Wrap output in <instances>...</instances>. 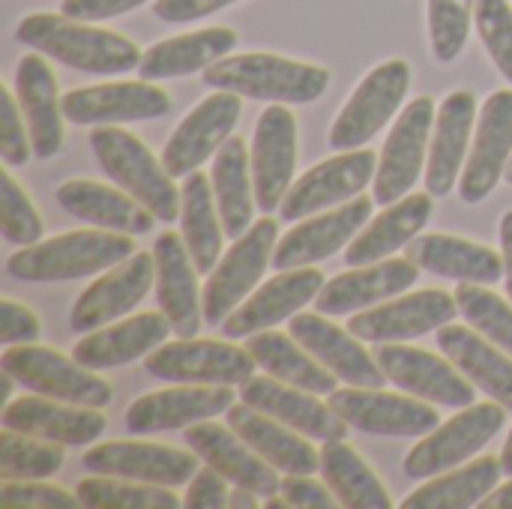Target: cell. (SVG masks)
<instances>
[{"label":"cell","mask_w":512,"mask_h":509,"mask_svg":"<svg viewBox=\"0 0 512 509\" xmlns=\"http://www.w3.org/2000/svg\"><path fill=\"white\" fill-rule=\"evenodd\" d=\"M15 36L33 51L90 75H123L138 69L144 57L141 48L123 33L69 18L63 12H33L18 24Z\"/></svg>","instance_id":"cell-1"},{"label":"cell","mask_w":512,"mask_h":509,"mask_svg":"<svg viewBox=\"0 0 512 509\" xmlns=\"http://www.w3.org/2000/svg\"><path fill=\"white\" fill-rule=\"evenodd\" d=\"M135 255L132 234L120 231H69L60 237L21 246L6 258V273L21 282H69L105 273Z\"/></svg>","instance_id":"cell-2"},{"label":"cell","mask_w":512,"mask_h":509,"mask_svg":"<svg viewBox=\"0 0 512 509\" xmlns=\"http://www.w3.org/2000/svg\"><path fill=\"white\" fill-rule=\"evenodd\" d=\"M207 87L234 90L261 102L282 105H306L324 96L330 87V72L318 63L291 60L267 51H246L234 57H222L204 69Z\"/></svg>","instance_id":"cell-3"},{"label":"cell","mask_w":512,"mask_h":509,"mask_svg":"<svg viewBox=\"0 0 512 509\" xmlns=\"http://www.w3.org/2000/svg\"><path fill=\"white\" fill-rule=\"evenodd\" d=\"M90 147L102 171L120 189L138 198L159 222L180 219L183 195L174 186V177L168 174L165 162L156 159L138 135L120 126H96L90 135Z\"/></svg>","instance_id":"cell-4"},{"label":"cell","mask_w":512,"mask_h":509,"mask_svg":"<svg viewBox=\"0 0 512 509\" xmlns=\"http://www.w3.org/2000/svg\"><path fill=\"white\" fill-rule=\"evenodd\" d=\"M0 369L9 372L21 387L30 393L84 405V408H105L114 399L108 381L93 375V369L81 366L75 357H66L54 348L42 345H12L0 357Z\"/></svg>","instance_id":"cell-5"},{"label":"cell","mask_w":512,"mask_h":509,"mask_svg":"<svg viewBox=\"0 0 512 509\" xmlns=\"http://www.w3.org/2000/svg\"><path fill=\"white\" fill-rule=\"evenodd\" d=\"M411 87V66L408 60H384L378 63L348 96L339 117L330 126V147L336 153L360 150L372 141L402 108Z\"/></svg>","instance_id":"cell-6"},{"label":"cell","mask_w":512,"mask_h":509,"mask_svg":"<svg viewBox=\"0 0 512 509\" xmlns=\"http://www.w3.org/2000/svg\"><path fill=\"white\" fill-rule=\"evenodd\" d=\"M504 417L507 408L501 402H480L462 408L453 420H441V426L423 435L408 453L405 474L411 480H432L465 465L504 429Z\"/></svg>","instance_id":"cell-7"},{"label":"cell","mask_w":512,"mask_h":509,"mask_svg":"<svg viewBox=\"0 0 512 509\" xmlns=\"http://www.w3.org/2000/svg\"><path fill=\"white\" fill-rule=\"evenodd\" d=\"M279 237V222L264 216L252 222V228L234 240V246L222 255L216 270L210 273L201 297H204V321L210 327H222L225 318L252 294L258 279L273 261V249Z\"/></svg>","instance_id":"cell-8"},{"label":"cell","mask_w":512,"mask_h":509,"mask_svg":"<svg viewBox=\"0 0 512 509\" xmlns=\"http://www.w3.org/2000/svg\"><path fill=\"white\" fill-rule=\"evenodd\" d=\"M255 366L249 348L216 339H177L144 357V369L168 384L243 387L255 375Z\"/></svg>","instance_id":"cell-9"},{"label":"cell","mask_w":512,"mask_h":509,"mask_svg":"<svg viewBox=\"0 0 512 509\" xmlns=\"http://www.w3.org/2000/svg\"><path fill=\"white\" fill-rule=\"evenodd\" d=\"M438 105L429 96H417L408 102V108L396 117L384 150L378 156V174H375V192L372 198L384 207L396 204L411 192V186L420 180L426 162H429V144L435 129Z\"/></svg>","instance_id":"cell-10"},{"label":"cell","mask_w":512,"mask_h":509,"mask_svg":"<svg viewBox=\"0 0 512 509\" xmlns=\"http://www.w3.org/2000/svg\"><path fill=\"white\" fill-rule=\"evenodd\" d=\"M333 411L354 429L366 435L387 438H423L441 426V414L426 399H408L402 393H387L381 387H345L330 393Z\"/></svg>","instance_id":"cell-11"},{"label":"cell","mask_w":512,"mask_h":509,"mask_svg":"<svg viewBox=\"0 0 512 509\" xmlns=\"http://www.w3.org/2000/svg\"><path fill=\"white\" fill-rule=\"evenodd\" d=\"M378 174V156L366 147L345 150L333 159L312 165L297 183H291L288 195L282 198L279 216L285 222L309 219L318 210L348 204L351 198L363 195V189Z\"/></svg>","instance_id":"cell-12"},{"label":"cell","mask_w":512,"mask_h":509,"mask_svg":"<svg viewBox=\"0 0 512 509\" xmlns=\"http://www.w3.org/2000/svg\"><path fill=\"white\" fill-rule=\"evenodd\" d=\"M387 381L402 393L444 405V408H468L477 399V384L468 381L450 357H438L426 348L387 342L375 354Z\"/></svg>","instance_id":"cell-13"},{"label":"cell","mask_w":512,"mask_h":509,"mask_svg":"<svg viewBox=\"0 0 512 509\" xmlns=\"http://www.w3.org/2000/svg\"><path fill=\"white\" fill-rule=\"evenodd\" d=\"M243 102L234 90H216L204 96L171 132L162 147V162L171 177H189L198 171L234 132L240 123Z\"/></svg>","instance_id":"cell-14"},{"label":"cell","mask_w":512,"mask_h":509,"mask_svg":"<svg viewBox=\"0 0 512 509\" xmlns=\"http://www.w3.org/2000/svg\"><path fill=\"white\" fill-rule=\"evenodd\" d=\"M459 312L456 294H447L441 288H426L414 294H399L384 306H372L357 312L348 321V330L372 345L387 342H411L426 333H438L444 324H450Z\"/></svg>","instance_id":"cell-15"},{"label":"cell","mask_w":512,"mask_h":509,"mask_svg":"<svg viewBox=\"0 0 512 509\" xmlns=\"http://www.w3.org/2000/svg\"><path fill=\"white\" fill-rule=\"evenodd\" d=\"M198 459L201 456L195 450L186 453V450L150 444V441H108V444L90 447L81 462L93 474L177 489V486H189V480L201 471Z\"/></svg>","instance_id":"cell-16"},{"label":"cell","mask_w":512,"mask_h":509,"mask_svg":"<svg viewBox=\"0 0 512 509\" xmlns=\"http://www.w3.org/2000/svg\"><path fill=\"white\" fill-rule=\"evenodd\" d=\"M171 111V96L162 87L141 81H108L75 87L63 96V117L75 126H120L156 120Z\"/></svg>","instance_id":"cell-17"},{"label":"cell","mask_w":512,"mask_h":509,"mask_svg":"<svg viewBox=\"0 0 512 509\" xmlns=\"http://www.w3.org/2000/svg\"><path fill=\"white\" fill-rule=\"evenodd\" d=\"M512 159V90H495L477 117L474 144L459 177V198L465 204L486 201Z\"/></svg>","instance_id":"cell-18"},{"label":"cell","mask_w":512,"mask_h":509,"mask_svg":"<svg viewBox=\"0 0 512 509\" xmlns=\"http://www.w3.org/2000/svg\"><path fill=\"white\" fill-rule=\"evenodd\" d=\"M372 201L366 195L351 198L348 204L327 210L321 216L300 219L273 249V270H294V267H312L324 258H333L339 249H345L372 219Z\"/></svg>","instance_id":"cell-19"},{"label":"cell","mask_w":512,"mask_h":509,"mask_svg":"<svg viewBox=\"0 0 512 509\" xmlns=\"http://www.w3.org/2000/svg\"><path fill=\"white\" fill-rule=\"evenodd\" d=\"M153 285H156V258L147 252H135L81 291V297L69 312V327L75 333H93L105 324H114L123 315H129Z\"/></svg>","instance_id":"cell-20"},{"label":"cell","mask_w":512,"mask_h":509,"mask_svg":"<svg viewBox=\"0 0 512 509\" xmlns=\"http://www.w3.org/2000/svg\"><path fill=\"white\" fill-rule=\"evenodd\" d=\"M252 180H255V201L264 213L282 207L294 183L297 165V120L288 105L276 102L261 111L252 135Z\"/></svg>","instance_id":"cell-21"},{"label":"cell","mask_w":512,"mask_h":509,"mask_svg":"<svg viewBox=\"0 0 512 509\" xmlns=\"http://www.w3.org/2000/svg\"><path fill=\"white\" fill-rule=\"evenodd\" d=\"M231 387H210V384H177L168 390L147 393L135 399L126 411V429L132 435H153V432H174L189 429L195 423L213 420L228 414L234 405Z\"/></svg>","instance_id":"cell-22"},{"label":"cell","mask_w":512,"mask_h":509,"mask_svg":"<svg viewBox=\"0 0 512 509\" xmlns=\"http://www.w3.org/2000/svg\"><path fill=\"white\" fill-rule=\"evenodd\" d=\"M324 288V273L315 267L279 270L264 282L252 297H246L222 324L225 339H243L261 330H270L282 321H291L306 303L318 300Z\"/></svg>","instance_id":"cell-23"},{"label":"cell","mask_w":512,"mask_h":509,"mask_svg":"<svg viewBox=\"0 0 512 509\" xmlns=\"http://www.w3.org/2000/svg\"><path fill=\"white\" fill-rule=\"evenodd\" d=\"M288 333L339 381L351 387H384L387 375L378 360L363 348V339H357L351 330L336 327L333 321H327V315L297 312L288 321Z\"/></svg>","instance_id":"cell-24"},{"label":"cell","mask_w":512,"mask_h":509,"mask_svg":"<svg viewBox=\"0 0 512 509\" xmlns=\"http://www.w3.org/2000/svg\"><path fill=\"white\" fill-rule=\"evenodd\" d=\"M156 303L168 315L177 339H195L204 321V297L198 294V267L186 240L174 231L156 237Z\"/></svg>","instance_id":"cell-25"},{"label":"cell","mask_w":512,"mask_h":509,"mask_svg":"<svg viewBox=\"0 0 512 509\" xmlns=\"http://www.w3.org/2000/svg\"><path fill=\"white\" fill-rule=\"evenodd\" d=\"M3 429L24 432L30 438L54 441L63 447H87L102 438L108 420L96 408L48 399V396H21L3 405Z\"/></svg>","instance_id":"cell-26"},{"label":"cell","mask_w":512,"mask_h":509,"mask_svg":"<svg viewBox=\"0 0 512 509\" xmlns=\"http://www.w3.org/2000/svg\"><path fill=\"white\" fill-rule=\"evenodd\" d=\"M186 444L201 456V462L216 468L231 486L249 489L264 501L282 492V480L276 468L264 456H258L231 426L207 423V420L195 423L186 429Z\"/></svg>","instance_id":"cell-27"},{"label":"cell","mask_w":512,"mask_h":509,"mask_svg":"<svg viewBox=\"0 0 512 509\" xmlns=\"http://www.w3.org/2000/svg\"><path fill=\"white\" fill-rule=\"evenodd\" d=\"M240 399L249 402L252 408L282 420L285 426L297 429L300 435L312 438V441H345L348 435V423L333 411V405H324L321 399H315V393L291 387L279 378H249L240 390Z\"/></svg>","instance_id":"cell-28"},{"label":"cell","mask_w":512,"mask_h":509,"mask_svg":"<svg viewBox=\"0 0 512 509\" xmlns=\"http://www.w3.org/2000/svg\"><path fill=\"white\" fill-rule=\"evenodd\" d=\"M420 267L411 258H384L378 264L351 267L324 282L315 306L321 315H351L405 294L417 282Z\"/></svg>","instance_id":"cell-29"},{"label":"cell","mask_w":512,"mask_h":509,"mask_svg":"<svg viewBox=\"0 0 512 509\" xmlns=\"http://www.w3.org/2000/svg\"><path fill=\"white\" fill-rule=\"evenodd\" d=\"M477 129V96L471 90H453L438 105L429 162H426V192L444 198L456 189L459 171L468 159V144Z\"/></svg>","instance_id":"cell-30"},{"label":"cell","mask_w":512,"mask_h":509,"mask_svg":"<svg viewBox=\"0 0 512 509\" xmlns=\"http://www.w3.org/2000/svg\"><path fill=\"white\" fill-rule=\"evenodd\" d=\"M168 333H174V327L162 309L159 312H141V315H132L120 324H105V327L87 333L72 348V357L93 372L117 369V366H126L132 360L153 354L159 345L168 342Z\"/></svg>","instance_id":"cell-31"},{"label":"cell","mask_w":512,"mask_h":509,"mask_svg":"<svg viewBox=\"0 0 512 509\" xmlns=\"http://www.w3.org/2000/svg\"><path fill=\"white\" fill-rule=\"evenodd\" d=\"M15 96L30 129L33 156L51 159L63 147V96L45 54H24L15 66Z\"/></svg>","instance_id":"cell-32"},{"label":"cell","mask_w":512,"mask_h":509,"mask_svg":"<svg viewBox=\"0 0 512 509\" xmlns=\"http://www.w3.org/2000/svg\"><path fill=\"white\" fill-rule=\"evenodd\" d=\"M228 426L276 471L285 474H315L321 471V453L309 444L306 435L285 426L282 420L252 408L249 402H234L228 408Z\"/></svg>","instance_id":"cell-33"},{"label":"cell","mask_w":512,"mask_h":509,"mask_svg":"<svg viewBox=\"0 0 512 509\" xmlns=\"http://www.w3.org/2000/svg\"><path fill=\"white\" fill-rule=\"evenodd\" d=\"M57 204L93 225V228H108V231H120V234H147L153 231L156 225V216L138 201L132 198L126 189H114V186H105V183H96V180H66L57 186Z\"/></svg>","instance_id":"cell-34"},{"label":"cell","mask_w":512,"mask_h":509,"mask_svg":"<svg viewBox=\"0 0 512 509\" xmlns=\"http://www.w3.org/2000/svg\"><path fill=\"white\" fill-rule=\"evenodd\" d=\"M435 342L438 351H444V357H450L468 381L512 411V357L504 348L489 342L471 324L462 327L453 321L438 330Z\"/></svg>","instance_id":"cell-35"},{"label":"cell","mask_w":512,"mask_h":509,"mask_svg":"<svg viewBox=\"0 0 512 509\" xmlns=\"http://www.w3.org/2000/svg\"><path fill=\"white\" fill-rule=\"evenodd\" d=\"M432 213H435V195L432 192H414V195L408 192L405 198L390 204L384 213H378L348 243L345 264L348 267H366V264L384 261L387 255H393L402 246H408L411 240H417V234L426 228Z\"/></svg>","instance_id":"cell-36"},{"label":"cell","mask_w":512,"mask_h":509,"mask_svg":"<svg viewBox=\"0 0 512 509\" xmlns=\"http://www.w3.org/2000/svg\"><path fill=\"white\" fill-rule=\"evenodd\" d=\"M237 45V30L231 27H204L192 33H180L150 45L138 63V75L147 81L183 78L192 72H204L216 60L228 57Z\"/></svg>","instance_id":"cell-37"},{"label":"cell","mask_w":512,"mask_h":509,"mask_svg":"<svg viewBox=\"0 0 512 509\" xmlns=\"http://www.w3.org/2000/svg\"><path fill=\"white\" fill-rule=\"evenodd\" d=\"M411 261L444 279L459 282H477V285H495L504 279V258L501 252L471 243L465 237L453 234H423L411 243Z\"/></svg>","instance_id":"cell-38"},{"label":"cell","mask_w":512,"mask_h":509,"mask_svg":"<svg viewBox=\"0 0 512 509\" xmlns=\"http://www.w3.org/2000/svg\"><path fill=\"white\" fill-rule=\"evenodd\" d=\"M210 180H213V195H216L225 237L231 240L243 237L252 228L258 201H255V180H252V156L240 135H231L216 150Z\"/></svg>","instance_id":"cell-39"},{"label":"cell","mask_w":512,"mask_h":509,"mask_svg":"<svg viewBox=\"0 0 512 509\" xmlns=\"http://www.w3.org/2000/svg\"><path fill=\"white\" fill-rule=\"evenodd\" d=\"M246 348L267 375H273L291 387L309 390L315 396H330L336 390L339 378L321 360H315L294 336H285L276 330H261V333L249 336Z\"/></svg>","instance_id":"cell-40"},{"label":"cell","mask_w":512,"mask_h":509,"mask_svg":"<svg viewBox=\"0 0 512 509\" xmlns=\"http://www.w3.org/2000/svg\"><path fill=\"white\" fill-rule=\"evenodd\" d=\"M183 207H180V225L186 249L198 267V273H213L222 261V216L213 195V180L204 171H192L180 189Z\"/></svg>","instance_id":"cell-41"},{"label":"cell","mask_w":512,"mask_h":509,"mask_svg":"<svg viewBox=\"0 0 512 509\" xmlns=\"http://www.w3.org/2000/svg\"><path fill=\"white\" fill-rule=\"evenodd\" d=\"M504 465L495 456H480L465 468L432 477L426 486L411 492L402 509H471L480 507L501 483Z\"/></svg>","instance_id":"cell-42"},{"label":"cell","mask_w":512,"mask_h":509,"mask_svg":"<svg viewBox=\"0 0 512 509\" xmlns=\"http://www.w3.org/2000/svg\"><path fill=\"white\" fill-rule=\"evenodd\" d=\"M321 477L345 509H390L393 498L369 462L345 441H327L321 450Z\"/></svg>","instance_id":"cell-43"},{"label":"cell","mask_w":512,"mask_h":509,"mask_svg":"<svg viewBox=\"0 0 512 509\" xmlns=\"http://www.w3.org/2000/svg\"><path fill=\"white\" fill-rule=\"evenodd\" d=\"M75 492L81 498V507L90 509H177L183 504L165 486H150V483L120 480L105 474H93L81 480Z\"/></svg>","instance_id":"cell-44"},{"label":"cell","mask_w":512,"mask_h":509,"mask_svg":"<svg viewBox=\"0 0 512 509\" xmlns=\"http://www.w3.org/2000/svg\"><path fill=\"white\" fill-rule=\"evenodd\" d=\"M63 444L30 438L15 429L0 432V477L3 480H48L63 468Z\"/></svg>","instance_id":"cell-45"},{"label":"cell","mask_w":512,"mask_h":509,"mask_svg":"<svg viewBox=\"0 0 512 509\" xmlns=\"http://www.w3.org/2000/svg\"><path fill=\"white\" fill-rule=\"evenodd\" d=\"M456 303L462 318L477 333H483L489 342H495L512 357V303L477 282H462L456 288Z\"/></svg>","instance_id":"cell-46"},{"label":"cell","mask_w":512,"mask_h":509,"mask_svg":"<svg viewBox=\"0 0 512 509\" xmlns=\"http://www.w3.org/2000/svg\"><path fill=\"white\" fill-rule=\"evenodd\" d=\"M477 0H429V42L438 63H453L468 42Z\"/></svg>","instance_id":"cell-47"},{"label":"cell","mask_w":512,"mask_h":509,"mask_svg":"<svg viewBox=\"0 0 512 509\" xmlns=\"http://www.w3.org/2000/svg\"><path fill=\"white\" fill-rule=\"evenodd\" d=\"M0 228H3V240L12 246H33L42 240L45 231L30 195L12 177L9 165H3L0 174Z\"/></svg>","instance_id":"cell-48"},{"label":"cell","mask_w":512,"mask_h":509,"mask_svg":"<svg viewBox=\"0 0 512 509\" xmlns=\"http://www.w3.org/2000/svg\"><path fill=\"white\" fill-rule=\"evenodd\" d=\"M474 21L489 57L512 84V6L507 0H477Z\"/></svg>","instance_id":"cell-49"},{"label":"cell","mask_w":512,"mask_h":509,"mask_svg":"<svg viewBox=\"0 0 512 509\" xmlns=\"http://www.w3.org/2000/svg\"><path fill=\"white\" fill-rule=\"evenodd\" d=\"M81 504L78 492H66L60 486H48L42 480H3L0 507H36V509H75Z\"/></svg>","instance_id":"cell-50"},{"label":"cell","mask_w":512,"mask_h":509,"mask_svg":"<svg viewBox=\"0 0 512 509\" xmlns=\"http://www.w3.org/2000/svg\"><path fill=\"white\" fill-rule=\"evenodd\" d=\"M0 99H3V111H0V156H3V165L15 168V165H24L30 159L33 141H30V129H24V114H21L15 90L3 87Z\"/></svg>","instance_id":"cell-51"},{"label":"cell","mask_w":512,"mask_h":509,"mask_svg":"<svg viewBox=\"0 0 512 509\" xmlns=\"http://www.w3.org/2000/svg\"><path fill=\"white\" fill-rule=\"evenodd\" d=\"M39 333H42V324L27 306H21L15 300L0 303V342H3V348L30 345L39 339Z\"/></svg>","instance_id":"cell-52"},{"label":"cell","mask_w":512,"mask_h":509,"mask_svg":"<svg viewBox=\"0 0 512 509\" xmlns=\"http://www.w3.org/2000/svg\"><path fill=\"white\" fill-rule=\"evenodd\" d=\"M228 480L216 471V468H204L198 471L192 480H189V489H186V498H183V507L186 509H222L228 507Z\"/></svg>","instance_id":"cell-53"},{"label":"cell","mask_w":512,"mask_h":509,"mask_svg":"<svg viewBox=\"0 0 512 509\" xmlns=\"http://www.w3.org/2000/svg\"><path fill=\"white\" fill-rule=\"evenodd\" d=\"M279 495H285L291 507L300 509H333L339 504V498L333 495V489L327 483L312 480V474H288L282 480V492Z\"/></svg>","instance_id":"cell-54"},{"label":"cell","mask_w":512,"mask_h":509,"mask_svg":"<svg viewBox=\"0 0 512 509\" xmlns=\"http://www.w3.org/2000/svg\"><path fill=\"white\" fill-rule=\"evenodd\" d=\"M237 0H153V15L168 24H189L207 18Z\"/></svg>","instance_id":"cell-55"},{"label":"cell","mask_w":512,"mask_h":509,"mask_svg":"<svg viewBox=\"0 0 512 509\" xmlns=\"http://www.w3.org/2000/svg\"><path fill=\"white\" fill-rule=\"evenodd\" d=\"M147 0H63L60 12L78 21H105V18H117L123 12L138 9Z\"/></svg>","instance_id":"cell-56"},{"label":"cell","mask_w":512,"mask_h":509,"mask_svg":"<svg viewBox=\"0 0 512 509\" xmlns=\"http://www.w3.org/2000/svg\"><path fill=\"white\" fill-rule=\"evenodd\" d=\"M501 258H504V282H507V297L512 303V210L501 219Z\"/></svg>","instance_id":"cell-57"},{"label":"cell","mask_w":512,"mask_h":509,"mask_svg":"<svg viewBox=\"0 0 512 509\" xmlns=\"http://www.w3.org/2000/svg\"><path fill=\"white\" fill-rule=\"evenodd\" d=\"M483 509H512V480L510 483H504L501 489H495L483 504Z\"/></svg>","instance_id":"cell-58"},{"label":"cell","mask_w":512,"mask_h":509,"mask_svg":"<svg viewBox=\"0 0 512 509\" xmlns=\"http://www.w3.org/2000/svg\"><path fill=\"white\" fill-rule=\"evenodd\" d=\"M228 507L231 509H255L258 507V498H255V492L234 486V492H231V498H228Z\"/></svg>","instance_id":"cell-59"},{"label":"cell","mask_w":512,"mask_h":509,"mask_svg":"<svg viewBox=\"0 0 512 509\" xmlns=\"http://www.w3.org/2000/svg\"><path fill=\"white\" fill-rule=\"evenodd\" d=\"M501 465H504V474H507V477H512V429H510V435H507V441H504Z\"/></svg>","instance_id":"cell-60"},{"label":"cell","mask_w":512,"mask_h":509,"mask_svg":"<svg viewBox=\"0 0 512 509\" xmlns=\"http://www.w3.org/2000/svg\"><path fill=\"white\" fill-rule=\"evenodd\" d=\"M504 177H507V183L512 186V159H510V165H507V174H504Z\"/></svg>","instance_id":"cell-61"}]
</instances>
